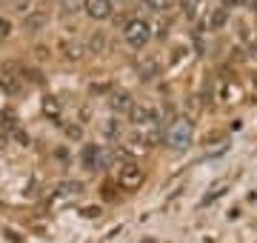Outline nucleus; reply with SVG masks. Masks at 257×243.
I'll return each mask as SVG.
<instances>
[{
    "label": "nucleus",
    "mask_w": 257,
    "mask_h": 243,
    "mask_svg": "<svg viewBox=\"0 0 257 243\" xmlns=\"http://www.w3.org/2000/svg\"><path fill=\"white\" fill-rule=\"evenodd\" d=\"M123 38H126V43L132 49H143L149 40H152V26H149V20L132 18L126 23V29H123Z\"/></svg>",
    "instance_id": "1"
},
{
    "label": "nucleus",
    "mask_w": 257,
    "mask_h": 243,
    "mask_svg": "<svg viewBox=\"0 0 257 243\" xmlns=\"http://www.w3.org/2000/svg\"><path fill=\"white\" fill-rule=\"evenodd\" d=\"M166 143H169L172 149H186V146L192 143V123L183 120V117H177V120L166 129Z\"/></svg>",
    "instance_id": "2"
},
{
    "label": "nucleus",
    "mask_w": 257,
    "mask_h": 243,
    "mask_svg": "<svg viewBox=\"0 0 257 243\" xmlns=\"http://www.w3.org/2000/svg\"><path fill=\"white\" fill-rule=\"evenodd\" d=\"M83 9L92 20H106L114 9V3L111 0H83Z\"/></svg>",
    "instance_id": "3"
},
{
    "label": "nucleus",
    "mask_w": 257,
    "mask_h": 243,
    "mask_svg": "<svg viewBox=\"0 0 257 243\" xmlns=\"http://www.w3.org/2000/svg\"><path fill=\"white\" fill-rule=\"evenodd\" d=\"M120 180H123L126 186H138V180H140V169H138V166H126V169H123V175H120Z\"/></svg>",
    "instance_id": "4"
},
{
    "label": "nucleus",
    "mask_w": 257,
    "mask_h": 243,
    "mask_svg": "<svg viewBox=\"0 0 257 243\" xmlns=\"http://www.w3.org/2000/svg\"><path fill=\"white\" fill-rule=\"evenodd\" d=\"M152 12H163V9H169V0H143Z\"/></svg>",
    "instance_id": "5"
},
{
    "label": "nucleus",
    "mask_w": 257,
    "mask_h": 243,
    "mask_svg": "<svg viewBox=\"0 0 257 243\" xmlns=\"http://www.w3.org/2000/svg\"><path fill=\"white\" fill-rule=\"evenodd\" d=\"M180 6H183V12L192 18L194 12H197V6H200V0H180Z\"/></svg>",
    "instance_id": "6"
},
{
    "label": "nucleus",
    "mask_w": 257,
    "mask_h": 243,
    "mask_svg": "<svg viewBox=\"0 0 257 243\" xmlns=\"http://www.w3.org/2000/svg\"><path fill=\"white\" fill-rule=\"evenodd\" d=\"M63 52H66V57H80L83 55V46H80V43H74V46H72V43H66Z\"/></svg>",
    "instance_id": "7"
},
{
    "label": "nucleus",
    "mask_w": 257,
    "mask_h": 243,
    "mask_svg": "<svg viewBox=\"0 0 257 243\" xmlns=\"http://www.w3.org/2000/svg\"><path fill=\"white\" fill-rule=\"evenodd\" d=\"M114 109H132V97L128 94H117L114 97Z\"/></svg>",
    "instance_id": "8"
},
{
    "label": "nucleus",
    "mask_w": 257,
    "mask_h": 243,
    "mask_svg": "<svg viewBox=\"0 0 257 243\" xmlns=\"http://www.w3.org/2000/svg\"><path fill=\"white\" fill-rule=\"evenodd\" d=\"M12 32V23L6 18H0V40H6V35Z\"/></svg>",
    "instance_id": "9"
},
{
    "label": "nucleus",
    "mask_w": 257,
    "mask_h": 243,
    "mask_svg": "<svg viewBox=\"0 0 257 243\" xmlns=\"http://www.w3.org/2000/svg\"><path fill=\"white\" fill-rule=\"evenodd\" d=\"M223 23H226V12H214V20H211V26H214V29H217V26H223Z\"/></svg>",
    "instance_id": "10"
},
{
    "label": "nucleus",
    "mask_w": 257,
    "mask_h": 243,
    "mask_svg": "<svg viewBox=\"0 0 257 243\" xmlns=\"http://www.w3.org/2000/svg\"><path fill=\"white\" fill-rule=\"evenodd\" d=\"M103 46V35H94L92 38V49H100Z\"/></svg>",
    "instance_id": "11"
}]
</instances>
